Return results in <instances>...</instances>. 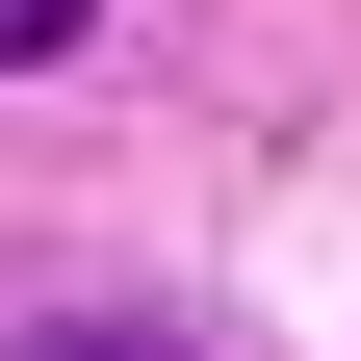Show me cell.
<instances>
[{"label": "cell", "mask_w": 361, "mask_h": 361, "mask_svg": "<svg viewBox=\"0 0 361 361\" xmlns=\"http://www.w3.org/2000/svg\"><path fill=\"white\" fill-rule=\"evenodd\" d=\"M26 361H180V336H155V310H52Z\"/></svg>", "instance_id": "6da1fadb"}, {"label": "cell", "mask_w": 361, "mask_h": 361, "mask_svg": "<svg viewBox=\"0 0 361 361\" xmlns=\"http://www.w3.org/2000/svg\"><path fill=\"white\" fill-rule=\"evenodd\" d=\"M26 52H78V0H0V78H26Z\"/></svg>", "instance_id": "7a4b0ae2"}]
</instances>
